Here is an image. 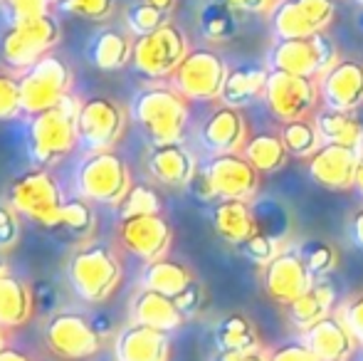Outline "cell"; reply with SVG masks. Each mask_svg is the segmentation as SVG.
I'll return each instance as SVG.
<instances>
[{"mask_svg": "<svg viewBox=\"0 0 363 361\" xmlns=\"http://www.w3.org/2000/svg\"><path fill=\"white\" fill-rule=\"evenodd\" d=\"M131 322L146 324V327L171 334L186 322V317H183V312L178 309L173 297L144 287L134 297V302H131Z\"/></svg>", "mask_w": 363, "mask_h": 361, "instance_id": "cell-26", "label": "cell"}, {"mask_svg": "<svg viewBox=\"0 0 363 361\" xmlns=\"http://www.w3.org/2000/svg\"><path fill=\"white\" fill-rule=\"evenodd\" d=\"M3 5L10 15V25L25 23V20H33L50 13V5L45 0H3Z\"/></svg>", "mask_w": 363, "mask_h": 361, "instance_id": "cell-44", "label": "cell"}, {"mask_svg": "<svg viewBox=\"0 0 363 361\" xmlns=\"http://www.w3.org/2000/svg\"><path fill=\"white\" fill-rule=\"evenodd\" d=\"M269 361H319L304 339H294L269 352Z\"/></svg>", "mask_w": 363, "mask_h": 361, "instance_id": "cell-48", "label": "cell"}, {"mask_svg": "<svg viewBox=\"0 0 363 361\" xmlns=\"http://www.w3.org/2000/svg\"><path fill=\"white\" fill-rule=\"evenodd\" d=\"M361 151L341 144H321L309 156V176L329 191H349L356 183Z\"/></svg>", "mask_w": 363, "mask_h": 361, "instance_id": "cell-18", "label": "cell"}, {"mask_svg": "<svg viewBox=\"0 0 363 361\" xmlns=\"http://www.w3.org/2000/svg\"><path fill=\"white\" fill-rule=\"evenodd\" d=\"M116 208H119L121 221L136 216H156V213H161V196L146 183H134Z\"/></svg>", "mask_w": 363, "mask_h": 361, "instance_id": "cell-39", "label": "cell"}, {"mask_svg": "<svg viewBox=\"0 0 363 361\" xmlns=\"http://www.w3.org/2000/svg\"><path fill=\"white\" fill-rule=\"evenodd\" d=\"M94 226H96V216H94V211H91L89 201L74 198V201L62 203L52 231H62V233H67V235L84 238L94 231Z\"/></svg>", "mask_w": 363, "mask_h": 361, "instance_id": "cell-36", "label": "cell"}, {"mask_svg": "<svg viewBox=\"0 0 363 361\" xmlns=\"http://www.w3.org/2000/svg\"><path fill=\"white\" fill-rule=\"evenodd\" d=\"M211 221L218 235L238 248L257 233V218H255V208L250 201L218 198L211 211Z\"/></svg>", "mask_w": 363, "mask_h": 361, "instance_id": "cell-24", "label": "cell"}, {"mask_svg": "<svg viewBox=\"0 0 363 361\" xmlns=\"http://www.w3.org/2000/svg\"><path fill=\"white\" fill-rule=\"evenodd\" d=\"M23 114L20 79L8 72H0V121H10Z\"/></svg>", "mask_w": 363, "mask_h": 361, "instance_id": "cell-42", "label": "cell"}, {"mask_svg": "<svg viewBox=\"0 0 363 361\" xmlns=\"http://www.w3.org/2000/svg\"><path fill=\"white\" fill-rule=\"evenodd\" d=\"M304 342L309 344L319 361H349L359 349V342L341 322L339 314H329L306 329Z\"/></svg>", "mask_w": 363, "mask_h": 361, "instance_id": "cell-23", "label": "cell"}, {"mask_svg": "<svg viewBox=\"0 0 363 361\" xmlns=\"http://www.w3.org/2000/svg\"><path fill=\"white\" fill-rule=\"evenodd\" d=\"M203 171L208 174L218 198H238L252 201L259 188V171L242 156V151L233 154H216Z\"/></svg>", "mask_w": 363, "mask_h": 361, "instance_id": "cell-16", "label": "cell"}, {"mask_svg": "<svg viewBox=\"0 0 363 361\" xmlns=\"http://www.w3.org/2000/svg\"><path fill=\"white\" fill-rule=\"evenodd\" d=\"M89 62L101 72H116L124 70L134 57V40L129 30L121 28H101L89 40Z\"/></svg>", "mask_w": 363, "mask_h": 361, "instance_id": "cell-25", "label": "cell"}, {"mask_svg": "<svg viewBox=\"0 0 363 361\" xmlns=\"http://www.w3.org/2000/svg\"><path fill=\"white\" fill-rule=\"evenodd\" d=\"M354 3H359V5H363V0H354Z\"/></svg>", "mask_w": 363, "mask_h": 361, "instance_id": "cell-61", "label": "cell"}, {"mask_svg": "<svg viewBox=\"0 0 363 361\" xmlns=\"http://www.w3.org/2000/svg\"><path fill=\"white\" fill-rule=\"evenodd\" d=\"M213 361H269V354H264L262 349H255V352H218Z\"/></svg>", "mask_w": 363, "mask_h": 361, "instance_id": "cell-51", "label": "cell"}, {"mask_svg": "<svg viewBox=\"0 0 363 361\" xmlns=\"http://www.w3.org/2000/svg\"><path fill=\"white\" fill-rule=\"evenodd\" d=\"M240 248H242L245 255H247L250 260H252L255 265H259V267H264L279 250H282L277 238L267 235V233H262V231H257L252 238H250V240H245Z\"/></svg>", "mask_w": 363, "mask_h": 361, "instance_id": "cell-43", "label": "cell"}, {"mask_svg": "<svg viewBox=\"0 0 363 361\" xmlns=\"http://www.w3.org/2000/svg\"><path fill=\"white\" fill-rule=\"evenodd\" d=\"M131 171L126 161L114 151H96L82 161L77 171V188L82 198L101 206H119L129 193Z\"/></svg>", "mask_w": 363, "mask_h": 361, "instance_id": "cell-6", "label": "cell"}, {"mask_svg": "<svg viewBox=\"0 0 363 361\" xmlns=\"http://www.w3.org/2000/svg\"><path fill=\"white\" fill-rule=\"evenodd\" d=\"M223 3H228L230 8H235L238 13H259L257 0H223Z\"/></svg>", "mask_w": 363, "mask_h": 361, "instance_id": "cell-53", "label": "cell"}, {"mask_svg": "<svg viewBox=\"0 0 363 361\" xmlns=\"http://www.w3.org/2000/svg\"><path fill=\"white\" fill-rule=\"evenodd\" d=\"M228 62L208 48H196L188 50V55L183 57V62L178 65V70L171 74L173 87L181 91L188 101H211L220 99L228 79Z\"/></svg>", "mask_w": 363, "mask_h": 361, "instance_id": "cell-9", "label": "cell"}, {"mask_svg": "<svg viewBox=\"0 0 363 361\" xmlns=\"http://www.w3.org/2000/svg\"><path fill=\"white\" fill-rule=\"evenodd\" d=\"M114 357L116 361H168L171 339H168V332L131 322L116 334Z\"/></svg>", "mask_w": 363, "mask_h": 361, "instance_id": "cell-21", "label": "cell"}, {"mask_svg": "<svg viewBox=\"0 0 363 361\" xmlns=\"http://www.w3.org/2000/svg\"><path fill=\"white\" fill-rule=\"evenodd\" d=\"M188 191H191L193 196H196L198 201H203V203L218 201L216 188H213L211 179H208V174H206L203 169H198V174L193 176V181H191V183H188Z\"/></svg>", "mask_w": 363, "mask_h": 361, "instance_id": "cell-50", "label": "cell"}, {"mask_svg": "<svg viewBox=\"0 0 363 361\" xmlns=\"http://www.w3.org/2000/svg\"><path fill=\"white\" fill-rule=\"evenodd\" d=\"M255 218H257V231L267 233L277 240H282L284 233L289 231V213L277 201H264L262 208H255Z\"/></svg>", "mask_w": 363, "mask_h": 361, "instance_id": "cell-40", "label": "cell"}, {"mask_svg": "<svg viewBox=\"0 0 363 361\" xmlns=\"http://www.w3.org/2000/svg\"><path fill=\"white\" fill-rule=\"evenodd\" d=\"M267 74L269 67H262V65H238V67H233L228 72L220 101L228 106H235V109H245V106H250L264 94Z\"/></svg>", "mask_w": 363, "mask_h": 361, "instance_id": "cell-29", "label": "cell"}, {"mask_svg": "<svg viewBox=\"0 0 363 361\" xmlns=\"http://www.w3.org/2000/svg\"><path fill=\"white\" fill-rule=\"evenodd\" d=\"M35 314V297L33 284L15 274H0V324L5 329H18L33 319Z\"/></svg>", "mask_w": 363, "mask_h": 361, "instance_id": "cell-28", "label": "cell"}, {"mask_svg": "<svg viewBox=\"0 0 363 361\" xmlns=\"http://www.w3.org/2000/svg\"><path fill=\"white\" fill-rule=\"evenodd\" d=\"M20 96H23L25 114H40V111L55 106L65 94L72 91V70L57 55H45L33 67L23 70L20 74Z\"/></svg>", "mask_w": 363, "mask_h": 361, "instance_id": "cell-7", "label": "cell"}, {"mask_svg": "<svg viewBox=\"0 0 363 361\" xmlns=\"http://www.w3.org/2000/svg\"><path fill=\"white\" fill-rule=\"evenodd\" d=\"M201 30L211 43H225L240 30L238 10L223 0H211L201 8Z\"/></svg>", "mask_w": 363, "mask_h": 361, "instance_id": "cell-34", "label": "cell"}, {"mask_svg": "<svg viewBox=\"0 0 363 361\" xmlns=\"http://www.w3.org/2000/svg\"><path fill=\"white\" fill-rule=\"evenodd\" d=\"M349 235H351V240H354V245L359 248V250H363V208H359V211L351 216Z\"/></svg>", "mask_w": 363, "mask_h": 361, "instance_id": "cell-52", "label": "cell"}, {"mask_svg": "<svg viewBox=\"0 0 363 361\" xmlns=\"http://www.w3.org/2000/svg\"><path fill=\"white\" fill-rule=\"evenodd\" d=\"M126 131V109L109 96H91L82 101L77 114V134L79 144L89 154L114 151Z\"/></svg>", "mask_w": 363, "mask_h": 361, "instance_id": "cell-11", "label": "cell"}, {"mask_svg": "<svg viewBox=\"0 0 363 361\" xmlns=\"http://www.w3.org/2000/svg\"><path fill=\"white\" fill-rule=\"evenodd\" d=\"M213 337H216L218 352H255V349H262L255 322L247 314L240 312L220 319Z\"/></svg>", "mask_w": 363, "mask_h": 361, "instance_id": "cell-31", "label": "cell"}, {"mask_svg": "<svg viewBox=\"0 0 363 361\" xmlns=\"http://www.w3.org/2000/svg\"><path fill=\"white\" fill-rule=\"evenodd\" d=\"M339 317H341V322L349 327V332L356 337V342L363 347V292L354 294V297H349L341 304Z\"/></svg>", "mask_w": 363, "mask_h": 361, "instance_id": "cell-45", "label": "cell"}, {"mask_svg": "<svg viewBox=\"0 0 363 361\" xmlns=\"http://www.w3.org/2000/svg\"><path fill=\"white\" fill-rule=\"evenodd\" d=\"M339 48L329 38L326 30L306 38H284L277 40L269 50L267 65L269 70H282V72L301 74V77L319 79L339 62Z\"/></svg>", "mask_w": 363, "mask_h": 361, "instance_id": "cell-4", "label": "cell"}, {"mask_svg": "<svg viewBox=\"0 0 363 361\" xmlns=\"http://www.w3.org/2000/svg\"><path fill=\"white\" fill-rule=\"evenodd\" d=\"M114 8L116 0H60L57 3V10H62V13L74 15V18L94 20V23L111 18Z\"/></svg>", "mask_w": 363, "mask_h": 361, "instance_id": "cell-41", "label": "cell"}, {"mask_svg": "<svg viewBox=\"0 0 363 361\" xmlns=\"http://www.w3.org/2000/svg\"><path fill=\"white\" fill-rule=\"evenodd\" d=\"M8 349V337H5V327L0 324V352H5Z\"/></svg>", "mask_w": 363, "mask_h": 361, "instance_id": "cell-58", "label": "cell"}, {"mask_svg": "<svg viewBox=\"0 0 363 361\" xmlns=\"http://www.w3.org/2000/svg\"><path fill=\"white\" fill-rule=\"evenodd\" d=\"M193 272L188 270L183 262L168 260V257H158V260H151L144 270V282L146 289H156L161 294H168V297H178L188 284L193 282Z\"/></svg>", "mask_w": 363, "mask_h": 361, "instance_id": "cell-32", "label": "cell"}, {"mask_svg": "<svg viewBox=\"0 0 363 361\" xmlns=\"http://www.w3.org/2000/svg\"><path fill=\"white\" fill-rule=\"evenodd\" d=\"M8 203L18 213H23L25 218H30L38 226L52 231L55 221H57V213L65 201L55 176L45 166H40V169L25 171L23 176H18V179L10 183Z\"/></svg>", "mask_w": 363, "mask_h": 361, "instance_id": "cell-8", "label": "cell"}, {"mask_svg": "<svg viewBox=\"0 0 363 361\" xmlns=\"http://www.w3.org/2000/svg\"><path fill=\"white\" fill-rule=\"evenodd\" d=\"M0 361H33L28 357V354L18 352V349H5V352H0Z\"/></svg>", "mask_w": 363, "mask_h": 361, "instance_id": "cell-54", "label": "cell"}, {"mask_svg": "<svg viewBox=\"0 0 363 361\" xmlns=\"http://www.w3.org/2000/svg\"><path fill=\"white\" fill-rule=\"evenodd\" d=\"M173 299H176V304H178V309L183 312V317L191 319V317H196L203 307H206V287H203L198 279H193V282Z\"/></svg>", "mask_w": 363, "mask_h": 361, "instance_id": "cell-46", "label": "cell"}, {"mask_svg": "<svg viewBox=\"0 0 363 361\" xmlns=\"http://www.w3.org/2000/svg\"><path fill=\"white\" fill-rule=\"evenodd\" d=\"M146 166H148V174L168 188H188V183L198 174L196 156L181 141L153 146L148 151Z\"/></svg>", "mask_w": 363, "mask_h": 361, "instance_id": "cell-22", "label": "cell"}, {"mask_svg": "<svg viewBox=\"0 0 363 361\" xmlns=\"http://www.w3.org/2000/svg\"><path fill=\"white\" fill-rule=\"evenodd\" d=\"M242 156L259 174H269V171L282 169L289 151L279 134H255L242 146Z\"/></svg>", "mask_w": 363, "mask_h": 361, "instance_id": "cell-33", "label": "cell"}, {"mask_svg": "<svg viewBox=\"0 0 363 361\" xmlns=\"http://www.w3.org/2000/svg\"><path fill=\"white\" fill-rule=\"evenodd\" d=\"M134 121L144 129L153 146L176 144L186 134L188 99L176 87H146L131 101Z\"/></svg>", "mask_w": 363, "mask_h": 361, "instance_id": "cell-1", "label": "cell"}, {"mask_svg": "<svg viewBox=\"0 0 363 361\" xmlns=\"http://www.w3.org/2000/svg\"><path fill=\"white\" fill-rule=\"evenodd\" d=\"M168 15L171 13H163V10L153 8L148 5L146 0H139V3H131L124 13V23L126 30H129L134 38H141V35H151L156 33L158 28L168 23Z\"/></svg>", "mask_w": 363, "mask_h": 361, "instance_id": "cell-38", "label": "cell"}, {"mask_svg": "<svg viewBox=\"0 0 363 361\" xmlns=\"http://www.w3.org/2000/svg\"><path fill=\"white\" fill-rule=\"evenodd\" d=\"M119 240L131 255L151 262L158 260V257H166L173 240V231L161 213H156V216H136L121 221Z\"/></svg>", "mask_w": 363, "mask_h": 361, "instance_id": "cell-17", "label": "cell"}, {"mask_svg": "<svg viewBox=\"0 0 363 361\" xmlns=\"http://www.w3.org/2000/svg\"><path fill=\"white\" fill-rule=\"evenodd\" d=\"M274 3H277V0H257V5H259V13H269V10L274 8Z\"/></svg>", "mask_w": 363, "mask_h": 361, "instance_id": "cell-57", "label": "cell"}, {"mask_svg": "<svg viewBox=\"0 0 363 361\" xmlns=\"http://www.w3.org/2000/svg\"><path fill=\"white\" fill-rule=\"evenodd\" d=\"M316 126L324 144H341L359 149L363 154V106L356 111H339V109H321L316 114Z\"/></svg>", "mask_w": 363, "mask_h": 361, "instance_id": "cell-30", "label": "cell"}, {"mask_svg": "<svg viewBox=\"0 0 363 361\" xmlns=\"http://www.w3.org/2000/svg\"><path fill=\"white\" fill-rule=\"evenodd\" d=\"M334 302H336V287L326 277H316L314 284L299 299L287 304V317L296 329L306 332L319 319L329 317L331 309H334Z\"/></svg>", "mask_w": 363, "mask_h": 361, "instance_id": "cell-27", "label": "cell"}, {"mask_svg": "<svg viewBox=\"0 0 363 361\" xmlns=\"http://www.w3.org/2000/svg\"><path fill=\"white\" fill-rule=\"evenodd\" d=\"M334 13V0H277L269 10V25L277 40L306 38L329 28Z\"/></svg>", "mask_w": 363, "mask_h": 361, "instance_id": "cell-14", "label": "cell"}, {"mask_svg": "<svg viewBox=\"0 0 363 361\" xmlns=\"http://www.w3.org/2000/svg\"><path fill=\"white\" fill-rule=\"evenodd\" d=\"M354 188L359 191V196L363 198V154H361V161H359V171H356V183Z\"/></svg>", "mask_w": 363, "mask_h": 361, "instance_id": "cell-56", "label": "cell"}, {"mask_svg": "<svg viewBox=\"0 0 363 361\" xmlns=\"http://www.w3.org/2000/svg\"><path fill=\"white\" fill-rule=\"evenodd\" d=\"M69 284L84 302L101 304L116 292L124 277L121 260L104 243H89L69 257L67 262Z\"/></svg>", "mask_w": 363, "mask_h": 361, "instance_id": "cell-3", "label": "cell"}, {"mask_svg": "<svg viewBox=\"0 0 363 361\" xmlns=\"http://www.w3.org/2000/svg\"><path fill=\"white\" fill-rule=\"evenodd\" d=\"M146 3L158 10H163V13H171V10L176 8V0H146Z\"/></svg>", "mask_w": 363, "mask_h": 361, "instance_id": "cell-55", "label": "cell"}, {"mask_svg": "<svg viewBox=\"0 0 363 361\" xmlns=\"http://www.w3.org/2000/svg\"><path fill=\"white\" fill-rule=\"evenodd\" d=\"M60 40H62L60 20L52 13H45L40 18L10 25L0 40V57L8 67L23 72L33 67L40 57L52 52Z\"/></svg>", "mask_w": 363, "mask_h": 361, "instance_id": "cell-5", "label": "cell"}, {"mask_svg": "<svg viewBox=\"0 0 363 361\" xmlns=\"http://www.w3.org/2000/svg\"><path fill=\"white\" fill-rule=\"evenodd\" d=\"M314 274L301 260L299 250H279L262 267V287L277 304H291L314 284Z\"/></svg>", "mask_w": 363, "mask_h": 361, "instance_id": "cell-15", "label": "cell"}, {"mask_svg": "<svg viewBox=\"0 0 363 361\" xmlns=\"http://www.w3.org/2000/svg\"><path fill=\"white\" fill-rule=\"evenodd\" d=\"M0 3H3V0H0Z\"/></svg>", "mask_w": 363, "mask_h": 361, "instance_id": "cell-62", "label": "cell"}, {"mask_svg": "<svg viewBox=\"0 0 363 361\" xmlns=\"http://www.w3.org/2000/svg\"><path fill=\"white\" fill-rule=\"evenodd\" d=\"M262 99L279 121L301 119V116H309L319 104V79L269 70Z\"/></svg>", "mask_w": 363, "mask_h": 361, "instance_id": "cell-12", "label": "cell"}, {"mask_svg": "<svg viewBox=\"0 0 363 361\" xmlns=\"http://www.w3.org/2000/svg\"><path fill=\"white\" fill-rule=\"evenodd\" d=\"M33 297H35V312L40 314H52L55 307H57V289L50 282H35Z\"/></svg>", "mask_w": 363, "mask_h": 361, "instance_id": "cell-49", "label": "cell"}, {"mask_svg": "<svg viewBox=\"0 0 363 361\" xmlns=\"http://www.w3.org/2000/svg\"><path fill=\"white\" fill-rule=\"evenodd\" d=\"M250 139V126L245 119L242 109L235 106H218L206 124L201 126V144L216 154H233V151H242V146Z\"/></svg>", "mask_w": 363, "mask_h": 361, "instance_id": "cell-20", "label": "cell"}, {"mask_svg": "<svg viewBox=\"0 0 363 361\" xmlns=\"http://www.w3.org/2000/svg\"><path fill=\"white\" fill-rule=\"evenodd\" d=\"M296 250L314 277H329L339 265V250L326 240H304Z\"/></svg>", "mask_w": 363, "mask_h": 361, "instance_id": "cell-37", "label": "cell"}, {"mask_svg": "<svg viewBox=\"0 0 363 361\" xmlns=\"http://www.w3.org/2000/svg\"><path fill=\"white\" fill-rule=\"evenodd\" d=\"M5 272V257H3V250H0V274Z\"/></svg>", "mask_w": 363, "mask_h": 361, "instance_id": "cell-59", "label": "cell"}, {"mask_svg": "<svg viewBox=\"0 0 363 361\" xmlns=\"http://www.w3.org/2000/svg\"><path fill=\"white\" fill-rule=\"evenodd\" d=\"M188 40L181 28L166 23L151 35H141L134 40V70L144 77L163 79L171 77L188 55Z\"/></svg>", "mask_w": 363, "mask_h": 361, "instance_id": "cell-10", "label": "cell"}, {"mask_svg": "<svg viewBox=\"0 0 363 361\" xmlns=\"http://www.w3.org/2000/svg\"><path fill=\"white\" fill-rule=\"evenodd\" d=\"M45 344L55 357L84 361L101 349V334L84 314L57 312L50 317L48 327H45Z\"/></svg>", "mask_w": 363, "mask_h": 361, "instance_id": "cell-13", "label": "cell"}, {"mask_svg": "<svg viewBox=\"0 0 363 361\" xmlns=\"http://www.w3.org/2000/svg\"><path fill=\"white\" fill-rule=\"evenodd\" d=\"M82 101L69 91L50 109L33 114L30 119V154L40 166H50L65 159L79 144L77 134V114Z\"/></svg>", "mask_w": 363, "mask_h": 361, "instance_id": "cell-2", "label": "cell"}, {"mask_svg": "<svg viewBox=\"0 0 363 361\" xmlns=\"http://www.w3.org/2000/svg\"><path fill=\"white\" fill-rule=\"evenodd\" d=\"M20 238V218L10 203H0V250H8Z\"/></svg>", "mask_w": 363, "mask_h": 361, "instance_id": "cell-47", "label": "cell"}, {"mask_svg": "<svg viewBox=\"0 0 363 361\" xmlns=\"http://www.w3.org/2000/svg\"><path fill=\"white\" fill-rule=\"evenodd\" d=\"M45 3H48V5H50V8H52V5H57V3H60V0H45Z\"/></svg>", "mask_w": 363, "mask_h": 361, "instance_id": "cell-60", "label": "cell"}, {"mask_svg": "<svg viewBox=\"0 0 363 361\" xmlns=\"http://www.w3.org/2000/svg\"><path fill=\"white\" fill-rule=\"evenodd\" d=\"M279 136H282L287 151L291 156H296V159H309V156L324 144L319 134V126H316V121L309 119V116L282 121Z\"/></svg>", "mask_w": 363, "mask_h": 361, "instance_id": "cell-35", "label": "cell"}, {"mask_svg": "<svg viewBox=\"0 0 363 361\" xmlns=\"http://www.w3.org/2000/svg\"><path fill=\"white\" fill-rule=\"evenodd\" d=\"M321 104L326 109L356 111L363 106V62L341 57L319 77Z\"/></svg>", "mask_w": 363, "mask_h": 361, "instance_id": "cell-19", "label": "cell"}]
</instances>
